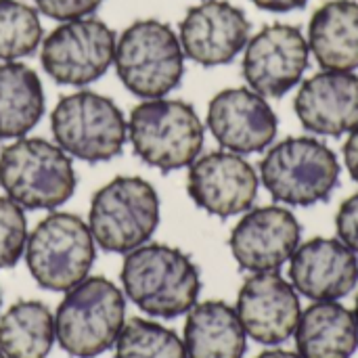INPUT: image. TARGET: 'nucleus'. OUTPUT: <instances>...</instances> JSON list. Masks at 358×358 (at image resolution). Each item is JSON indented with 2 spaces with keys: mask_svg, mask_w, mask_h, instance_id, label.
Masks as SVG:
<instances>
[{
  "mask_svg": "<svg viewBox=\"0 0 358 358\" xmlns=\"http://www.w3.org/2000/svg\"><path fill=\"white\" fill-rule=\"evenodd\" d=\"M122 285L149 317L176 319L197 304L201 277L197 264L178 248L145 243L126 254Z\"/></svg>",
  "mask_w": 358,
  "mask_h": 358,
  "instance_id": "1",
  "label": "nucleus"
},
{
  "mask_svg": "<svg viewBox=\"0 0 358 358\" xmlns=\"http://www.w3.org/2000/svg\"><path fill=\"white\" fill-rule=\"evenodd\" d=\"M203 138V124L187 101L145 99L128 117V141L134 153L162 172L189 168L201 155Z\"/></svg>",
  "mask_w": 358,
  "mask_h": 358,
  "instance_id": "2",
  "label": "nucleus"
},
{
  "mask_svg": "<svg viewBox=\"0 0 358 358\" xmlns=\"http://www.w3.org/2000/svg\"><path fill=\"white\" fill-rule=\"evenodd\" d=\"M340 159L327 143L289 136L268 147L260 162V180L273 199L310 208L327 201L340 182Z\"/></svg>",
  "mask_w": 358,
  "mask_h": 358,
  "instance_id": "3",
  "label": "nucleus"
},
{
  "mask_svg": "<svg viewBox=\"0 0 358 358\" xmlns=\"http://www.w3.org/2000/svg\"><path fill=\"white\" fill-rule=\"evenodd\" d=\"M126 317L124 294L105 277H86L65 292L55 334L61 348L76 358H94L113 348Z\"/></svg>",
  "mask_w": 358,
  "mask_h": 358,
  "instance_id": "4",
  "label": "nucleus"
},
{
  "mask_svg": "<svg viewBox=\"0 0 358 358\" xmlns=\"http://www.w3.org/2000/svg\"><path fill=\"white\" fill-rule=\"evenodd\" d=\"M113 65L122 84L136 96L170 94L185 76V52L178 34L159 19L130 23L115 42Z\"/></svg>",
  "mask_w": 358,
  "mask_h": 358,
  "instance_id": "5",
  "label": "nucleus"
},
{
  "mask_svg": "<svg viewBox=\"0 0 358 358\" xmlns=\"http://www.w3.org/2000/svg\"><path fill=\"white\" fill-rule=\"evenodd\" d=\"M71 157L44 138H15L0 153V187L25 210H55L76 191Z\"/></svg>",
  "mask_w": 358,
  "mask_h": 358,
  "instance_id": "6",
  "label": "nucleus"
},
{
  "mask_svg": "<svg viewBox=\"0 0 358 358\" xmlns=\"http://www.w3.org/2000/svg\"><path fill=\"white\" fill-rule=\"evenodd\" d=\"M157 224V191L141 176H117L92 195L88 229L105 252L128 254L145 245Z\"/></svg>",
  "mask_w": 358,
  "mask_h": 358,
  "instance_id": "7",
  "label": "nucleus"
},
{
  "mask_svg": "<svg viewBox=\"0 0 358 358\" xmlns=\"http://www.w3.org/2000/svg\"><path fill=\"white\" fill-rule=\"evenodd\" d=\"M50 130L67 155L88 164L117 157L128 141V122L122 109L109 96L92 90L59 99L50 113Z\"/></svg>",
  "mask_w": 358,
  "mask_h": 358,
  "instance_id": "8",
  "label": "nucleus"
},
{
  "mask_svg": "<svg viewBox=\"0 0 358 358\" xmlns=\"http://www.w3.org/2000/svg\"><path fill=\"white\" fill-rule=\"evenodd\" d=\"M94 256V237L88 224L67 212L42 218L25 243L29 275L40 287L50 292H67L84 281Z\"/></svg>",
  "mask_w": 358,
  "mask_h": 358,
  "instance_id": "9",
  "label": "nucleus"
},
{
  "mask_svg": "<svg viewBox=\"0 0 358 358\" xmlns=\"http://www.w3.org/2000/svg\"><path fill=\"white\" fill-rule=\"evenodd\" d=\"M115 31L96 17L63 21L44 40L40 61L44 71L63 86L96 82L113 65Z\"/></svg>",
  "mask_w": 358,
  "mask_h": 358,
  "instance_id": "10",
  "label": "nucleus"
},
{
  "mask_svg": "<svg viewBox=\"0 0 358 358\" xmlns=\"http://www.w3.org/2000/svg\"><path fill=\"white\" fill-rule=\"evenodd\" d=\"M308 61L310 48L300 27L273 23L250 38L241 69L248 88L264 99H281L302 82Z\"/></svg>",
  "mask_w": 358,
  "mask_h": 358,
  "instance_id": "11",
  "label": "nucleus"
},
{
  "mask_svg": "<svg viewBox=\"0 0 358 358\" xmlns=\"http://www.w3.org/2000/svg\"><path fill=\"white\" fill-rule=\"evenodd\" d=\"M260 189V176L239 153L220 149L199 155L189 166L187 191L193 203L218 218H231L252 210Z\"/></svg>",
  "mask_w": 358,
  "mask_h": 358,
  "instance_id": "12",
  "label": "nucleus"
},
{
  "mask_svg": "<svg viewBox=\"0 0 358 358\" xmlns=\"http://www.w3.org/2000/svg\"><path fill=\"white\" fill-rule=\"evenodd\" d=\"M248 15L227 0H203L187 10L178 25V40L187 59L203 67L231 63L250 42Z\"/></svg>",
  "mask_w": 358,
  "mask_h": 358,
  "instance_id": "13",
  "label": "nucleus"
},
{
  "mask_svg": "<svg viewBox=\"0 0 358 358\" xmlns=\"http://www.w3.org/2000/svg\"><path fill=\"white\" fill-rule=\"evenodd\" d=\"M302 239V227L283 206L252 208L229 237L233 258L243 271L273 273L292 260Z\"/></svg>",
  "mask_w": 358,
  "mask_h": 358,
  "instance_id": "14",
  "label": "nucleus"
},
{
  "mask_svg": "<svg viewBox=\"0 0 358 358\" xmlns=\"http://www.w3.org/2000/svg\"><path fill=\"white\" fill-rule=\"evenodd\" d=\"M208 128L218 145L239 155L266 151L279 132V117L252 88L220 90L208 105Z\"/></svg>",
  "mask_w": 358,
  "mask_h": 358,
  "instance_id": "15",
  "label": "nucleus"
},
{
  "mask_svg": "<svg viewBox=\"0 0 358 358\" xmlns=\"http://www.w3.org/2000/svg\"><path fill=\"white\" fill-rule=\"evenodd\" d=\"M235 310L245 334L264 346L287 342L296 334L302 315L298 292L279 271L248 277L239 289Z\"/></svg>",
  "mask_w": 358,
  "mask_h": 358,
  "instance_id": "16",
  "label": "nucleus"
},
{
  "mask_svg": "<svg viewBox=\"0 0 358 358\" xmlns=\"http://www.w3.org/2000/svg\"><path fill=\"white\" fill-rule=\"evenodd\" d=\"M289 279L313 302H338L358 285V256L340 239L315 237L294 252Z\"/></svg>",
  "mask_w": 358,
  "mask_h": 358,
  "instance_id": "17",
  "label": "nucleus"
},
{
  "mask_svg": "<svg viewBox=\"0 0 358 358\" xmlns=\"http://www.w3.org/2000/svg\"><path fill=\"white\" fill-rule=\"evenodd\" d=\"M300 124L317 136H344L358 128V76L323 69L304 80L294 101Z\"/></svg>",
  "mask_w": 358,
  "mask_h": 358,
  "instance_id": "18",
  "label": "nucleus"
},
{
  "mask_svg": "<svg viewBox=\"0 0 358 358\" xmlns=\"http://www.w3.org/2000/svg\"><path fill=\"white\" fill-rule=\"evenodd\" d=\"M306 42L323 69H358L357 0H329L321 4L310 17Z\"/></svg>",
  "mask_w": 358,
  "mask_h": 358,
  "instance_id": "19",
  "label": "nucleus"
},
{
  "mask_svg": "<svg viewBox=\"0 0 358 358\" xmlns=\"http://www.w3.org/2000/svg\"><path fill=\"white\" fill-rule=\"evenodd\" d=\"M185 348L189 358H243L248 334L233 306L208 300L187 313Z\"/></svg>",
  "mask_w": 358,
  "mask_h": 358,
  "instance_id": "20",
  "label": "nucleus"
},
{
  "mask_svg": "<svg viewBox=\"0 0 358 358\" xmlns=\"http://www.w3.org/2000/svg\"><path fill=\"white\" fill-rule=\"evenodd\" d=\"M294 338L302 358H352L358 350L355 313L340 302H315L300 315Z\"/></svg>",
  "mask_w": 358,
  "mask_h": 358,
  "instance_id": "21",
  "label": "nucleus"
},
{
  "mask_svg": "<svg viewBox=\"0 0 358 358\" xmlns=\"http://www.w3.org/2000/svg\"><path fill=\"white\" fill-rule=\"evenodd\" d=\"M44 113L38 73L21 61L0 63V138H23Z\"/></svg>",
  "mask_w": 358,
  "mask_h": 358,
  "instance_id": "22",
  "label": "nucleus"
},
{
  "mask_svg": "<svg viewBox=\"0 0 358 358\" xmlns=\"http://www.w3.org/2000/svg\"><path fill=\"white\" fill-rule=\"evenodd\" d=\"M55 340V315L44 302L21 300L0 317V350L6 358H46Z\"/></svg>",
  "mask_w": 358,
  "mask_h": 358,
  "instance_id": "23",
  "label": "nucleus"
},
{
  "mask_svg": "<svg viewBox=\"0 0 358 358\" xmlns=\"http://www.w3.org/2000/svg\"><path fill=\"white\" fill-rule=\"evenodd\" d=\"M113 348V358H189L185 342L172 329L147 319L124 323Z\"/></svg>",
  "mask_w": 358,
  "mask_h": 358,
  "instance_id": "24",
  "label": "nucleus"
},
{
  "mask_svg": "<svg viewBox=\"0 0 358 358\" xmlns=\"http://www.w3.org/2000/svg\"><path fill=\"white\" fill-rule=\"evenodd\" d=\"M42 44L38 10L21 0H0V61L29 57Z\"/></svg>",
  "mask_w": 358,
  "mask_h": 358,
  "instance_id": "25",
  "label": "nucleus"
},
{
  "mask_svg": "<svg viewBox=\"0 0 358 358\" xmlns=\"http://www.w3.org/2000/svg\"><path fill=\"white\" fill-rule=\"evenodd\" d=\"M27 220L23 208L6 195H0V271L13 268L25 252Z\"/></svg>",
  "mask_w": 358,
  "mask_h": 358,
  "instance_id": "26",
  "label": "nucleus"
},
{
  "mask_svg": "<svg viewBox=\"0 0 358 358\" xmlns=\"http://www.w3.org/2000/svg\"><path fill=\"white\" fill-rule=\"evenodd\" d=\"M34 2L42 15L61 23L90 17L103 4V0H34Z\"/></svg>",
  "mask_w": 358,
  "mask_h": 358,
  "instance_id": "27",
  "label": "nucleus"
},
{
  "mask_svg": "<svg viewBox=\"0 0 358 358\" xmlns=\"http://www.w3.org/2000/svg\"><path fill=\"white\" fill-rule=\"evenodd\" d=\"M338 239L344 241L358 256V193L348 197L336 214Z\"/></svg>",
  "mask_w": 358,
  "mask_h": 358,
  "instance_id": "28",
  "label": "nucleus"
},
{
  "mask_svg": "<svg viewBox=\"0 0 358 358\" xmlns=\"http://www.w3.org/2000/svg\"><path fill=\"white\" fill-rule=\"evenodd\" d=\"M344 164L352 180L358 185V128H355L344 143Z\"/></svg>",
  "mask_w": 358,
  "mask_h": 358,
  "instance_id": "29",
  "label": "nucleus"
},
{
  "mask_svg": "<svg viewBox=\"0 0 358 358\" xmlns=\"http://www.w3.org/2000/svg\"><path fill=\"white\" fill-rule=\"evenodd\" d=\"M252 2L268 13H289V10L304 8L308 4V0H252Z\"/></svg>",
  "mask_w": 358,
  "mask_h": 358,
  "instance_id": "30",
  "label": "nucleus"
},
{
  "mask_svg": "<svg viewBox=\"0 0 358 358\" xmlns=\"http://www.w3.org/2000/svg\"><path fill=\"white\" fill-rule=\"evenodd\" d=\"M256 358H302L298 352H289V350H266Z\"/></svg>",
  "mask_w": 358,
  "mask_h": 358,
  "instance_id": "31",
  "label": "nucleus"
},
{
  "mask_svg": "<svg viewBox=\"0 0 358 358\" xmlns=\"http://www.w3.org/2000/svg\"><path fill=\"white\" fill-rule=\"evenodd\" d=\"M355 319H357V327H358V294H357V304H355Z\"/></svg>",
  "mask_w": 358,
  "mask_h": 358,
  "instance_id": "32",
  "label": "nucleus"
},
{
  "mask_svg": "<svg viewBox=\"0 0 358 358\" xmlns=\"http://www.w3.org/2000/svg\"><path fill=\"white\" fill-rule=\"evenodd\" d=\"M0 358H6V357H4V355H2V350H0Z\"/></svg>",
  "mask_w": 358,
  "mask_h": 358,
  "instance_id": "33",
  "label": "nucleus"
},
{
  "mask_svg": "<svg viewBox=\"0 0 358 358\" xmlns=\"http://www.w3.org/2000/svg\"><path fill=\"white\" fill-rule=\"evenodd\" d=\"M0 304H2V294H0Z\"/></svg>",
  "mask_w": 358,
  "mask_h": 358,
  "instance_id": "34",
  "label": "nucleus"
}]
</instances>
